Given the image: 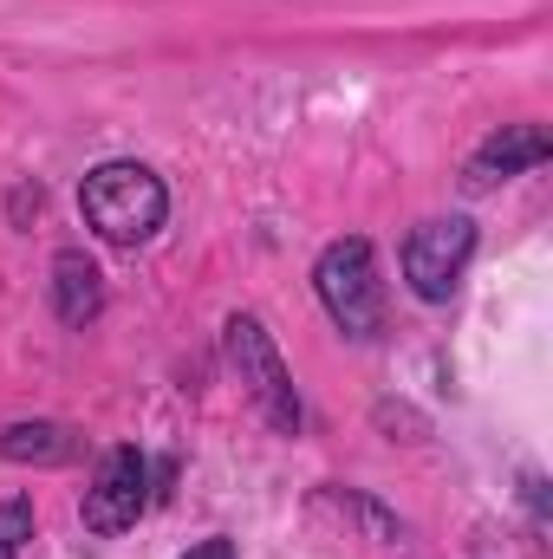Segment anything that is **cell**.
Returning a JSON list of instances; mask_svg holds the SVG:
<instances>
[{"instance_id":"cell-5","label":"cell","mask_w":553,"mask_h":559,"mask_svg":"<svg viewBox=\"0 0 553 559\" xmlns=\"http://www.w3.org/2000/svg\"><path fill=\"white\" fill-rule=\"evenodd\" d=\"M143 508H150V462H143V449H111L98 462L85 501H79V521L92 534H125V527L143 521Z\"/></svg>"},{"instance_id":"cell-4","label":"cell","mask_w":553,"mask_h":559,"mask_svg":"<svg viewBox=\"0 0 553 559\" xmlns=\"http://www.w3.org/2000/svg\"><path fill=\"white\" fill-rule=\"evenodd\" d=\"M475 254V222L469 215H436V222H416L411 241H404V280H411L416 299L443 306L456 286H462V267Z\"/></svg>"},{"instance_id":"cell-7","label":"cell","mask_w":553,"mask_h":559,"mask_svg":"<svg viewBox=\"0 0 553 559\" xmlns=\"http://www.w3.org/2000/svg\"><path fill=\"white\" fill-rule=\"evenodd\" d=\"M52 312H59L66 325H92V319L105 312V274H98L79 248H66V254L52 261Z\"/></svg>"},{"instance_id":"cell-11","label":"cell","mask_w":553,"mask_h":559,"mask_svg":"<svg viewBox=\"0 0 553 559\" xmlns=\"http://www.w3.org/2000/svg\"><path fill=\"white\" fill-rule=\"evenodd\" d=\"M521 488H528V508H534V514H541V521H548V481H541V475H528V481H521Z\"/></svg>"},{"instance_id":"cell-2","label":"cell","mask_w":553,"mask_h":559,"mask_svg":"<svg viewBox=\"0 0 553 559\" xmlns=\"http://www.w3.org/2000/svg\"><path fill=\"white\" fill-rule=\"evenodd\" d=\"M313 293H319L326 319L345 338H372L385 325V280H378V261H372L365 235H345L313 261Z\"/></svg>"},{"instance_id":"cell-10","label":"cell","mask_w":553,"mask_h":559,"mask_svg":"<svg viewBox=\"0 0 553 559\" xmlns=\"http://www.w3.org/2000/svg\"><path fill=\"white\" fill-rule=\"evenodd\" d=\"M183 559H235V540H202V547H189Z\"/></svg>"},{"instance_id":"cell-1","label":"cell","mask_w":553,"mask_h":559,"mask_svg":"<svg viewBox=\"0 0 553 559\" xmlns=\"http://www.w3.org/2000/svg\"><path fill=\"white\" fill-rule=\"evenodd\" d=\"M79 215H85V228H92L98 241L138 248V241H150V235L163 228L169 189H163V176L143 169V163H98V169L79 182Z\"/></svg>"},{"instance_id":"cell-3","label":"cell","mask_w":553,"mask_h":559,"mask_svg":"<svg viewBox=\"0 0 553 559\" xmlns=\"http://www.w3.org/2000/svg\"><path fill=\"white\" fill-rule=\"evenodd\" d=\"M228 358H235L248 397L261 404V417L293 436L299 429V391H293V371H286V358L274 352V338H268V325L255 312H235L228 319Z\"/></svg>"},{"instance_id":"cell-9","label":"cell","mask_w":553,"mask_h":559,"mask_svg":"<svg viewBox=\"0 0 553 559\" xmlns=\"http://www.w3.org/2000/svg\"><path fill=\"white\" fill-rule=\"evenodd\" d=\"M26 547H33V501L13 495L0 501V559H26Z\"/></svg>"},{"instance_id":"cell-8","label":"cell","mask_w":553,"mask_h":559,"mask_svg":"<svg viewBox=\"0 0 553 559\" xmlns=\"http://www.w3.org/2000/svg\"><path fill=\"white\" fill-rule=\"evenodd\" d=\"M0 455L13 462V468H59V462H72L79 455V442H72V429L66 423H7L0 429Z\"/></svg>"},{"instance_id":"cell-6","label":"cell","mask_w":553,"mask_h":559,"mask_svg":"<svg viewBox=\"0 0 553 559\" xmlns=\"http://www.w3.org/2000/svg\"><path fill=\"white\" fill-rule=\"evenodd\" d=\"M548 156H553V143H548L541 124H502L495 138L469 156L462 189L482 195V189H495V182H508V176H521V169H534V163H548Z\"/></svg>"}]
</instances>
